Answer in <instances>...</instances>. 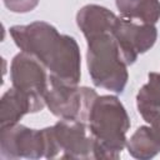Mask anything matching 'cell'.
I'll list each match as a JSON object with an SVG mask.
<instances>
[{
    "label": "cell",
    "instance_id": "cell-1",
    "mask_svg": "<svg viewBox=\"0 0 160 160\" xmlns=\"http://www.w3.org/2000/svg\"><path fill=\"white\" fill-rule=\"evenodd\" d=\"M19 48L35 56L51 70V80L76 85L80 79V55L71 36L59 35L56 29L46 22H34L28 26L10 29Z\"/></svg>",
    "mask_w": 160,
    "mask_h": 160
},
{
    "label": "cell",
    "instance_id": "cell-2",
    "mask_svg": "<svg viewBox=\"0 0 160 160\" xmlns=\"http://www.w3.org/2000/svg\"><path fill=\"white\" fill-rule=\"evenodd\" d=\"M86 39L89 44L88 65L94 84L121 92L126 84L128 72L114 30L102 31Z\"/></svg>",
    "mask_w": 160,
    "mask_h": 160
},
{
    "label": "cell",
    "instance_id": "cell-3",
    "mask_svg": "<svg viewBox=\"0 0 160 160\" xmlns=\"http://www.w3.org/2000/svg\"><path fill=\"white\" fill-rule=\"evenodd\" d=\"M90 130L98 146L121 151L129 119L121 102L114 96L96 98L89 112Z\"/></svg>",
    "mask_w": 160,
    "mask_h": 160
},
{
    "label": "cell",
    "instance_id": "cell-4",
    "mask_svg": "<svg viewBox=\"0 0 160 160\" xmlns=\"http://www.w3.org/2000/svg\"><path fill=\"white\" fill-rule=\"evenodd\" d=\"M11 78L14 89L29 99L32 111L41 110L48 92L46 75L41 62L34 56L19 54L12 61Z\"/></svg>",
    "mask_w": 160,
    "mask_h": 160
},
{
    "label": "cell",
    "instance_id": "cell-5",
    "mask_svg": "<svg viewBox=\"0 0 160 160\" xmlns=\"http://www.w3.org/2000/svg\"><path fill=\"white\" fill-rule=\"evenodd\" d=\"M114 36L119 45L124 62L132 64L139 52L151 48L156 39V29L151 24H135L132 20L120 18L114 29Z\"/></svg>",
    "mask_w": 160,
    "mask_h": 160
},
{
    "label": "cell",
    "instance_id": "cell-6",
    "mask_svg": "<svg viewBox=\"0 0 160 160\" xmlns=\"http://www.w3.org/2000/svg\"><path fill=\"white\" fill-rule=\"evenodd\" d=\"M116 5L122 12V18L139 20L144 24H154L160 16V4L158 0H116Z\"/></svg>",
    "mask_w": 160,
    "mask_h": 160
}]
</instances>
